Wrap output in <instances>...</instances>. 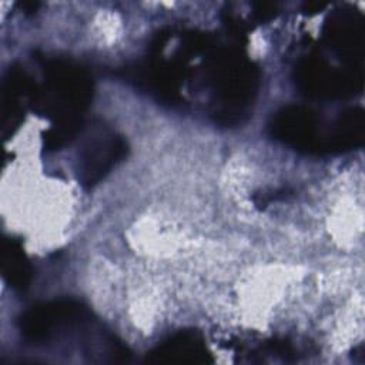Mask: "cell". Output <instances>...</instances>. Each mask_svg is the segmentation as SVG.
<instances>
[{"label":"cell","mask_w":365,"mask_h":365,"mask_svg":"<svg viewBox=\"0 0 365 365\" xmlns=\"http://www.w3.org/2000/svg\"><path fill=\"white\" fill-rule=\"evenodd\" d=\"M43 73L44 81L36 84L30 108L50 120V127L43 134V147L46 151H56L80 134L94 81L87 68L63 58L44 60Z\"/></svg>","instance_id":"1"},{"label":"cell","mask_w":365,"mask_h":365,"mask_svg":"<svg viewBox=\"0 0 365 365\" xmlns=\"http://www.w3.org/2000/svg\"><path fill=\"white\" fill-rule=\"evenodd\" d=\"M205 66L211 90L210 115L224 127L244 123L259 90L258 67L237 47L212 46Z\"/></svg>","instance_id":"2"},{"label":"cell","mask_w":365,"mask_h":365,"mask_svg":"<svg viewBox=\"0 0 365 365\" xmlns=\"http://www.w3.org/2000/svg\"><path fill=\"white\" fill-rule=\"evenodd\" d=\"M298 90L311 98L336 100L352 97L364 88V68L332 66L324 57H302L292 73Z\"/></svg>","instance_id":"3"},{"label":"cell","mask_w":365,"mask_h":365,"mask_svg":"<svg viewBox=\"0 0 365 365\" xmlns=\"http://www.w3.org/2000/svg\"><path fill=\"white\" fill-rule=\"evenodd\" d=\"M91 312L77 299L63 298L38 304L27 309L19 319V331L24 341L41 344L60 332L88 322Z\"/></svg>","instance_id":"4"},{"label":"cell","mask_w":365,"mask_h":365,"mask_svg":"<svg viewBox=\"0 0 365 365\" xmlns=\"http://www.w3.org/2000/svg\"><path fill=\"white\" fill-rule=\"evenodd\" d=\"M121 76L163 103L178 104L182 101L181 87L188 76L187 60L178 54L174 58L150 54L148 60L124 67Z\"/></svg>","instance_id":"5"},{"label":"cell","mask_w":365,"mask_h":365,"mask_svg":"<svg viewBox=\"0 0 365 365\" xmlns=\"http://www.w3.org/2000/svg\"><path fill=\"white\" fill-rule=\"evenodd\" d=\"M269 135L305 154H318L324 128L318 114L307 106L288 104L279 108L268 123Z\"/></svg>","instance_id":"6"},{"label":"cell","mask_w":365,"mask_h":365,"mask_svg":"<svg viewBox=\"0 0 365 365\" xmlns=\"http://www.w3.org/2000/svg\"><path fill=\"white\" fill-rule=\"evenodd\" d=\"M325 44L344 66L364 68V16L354 7L332 11L322 27Z\"/></svg>","instance_id":"7"},{"label":"cell","mask_w":365,"mask_h":365,"mask_svg":"<svg viewBox=\"0 0 365 365\" xmlns=\"http://www.w3.org/2000/svg\"><path fill=\"white\" fill-rule=\"evenodd\" d=\"M127 140L115 133H103L93 137L78 155L77 174L84 188H93L125 158Z\"/></svg>","instance_id":"8"},{"label":"cell","mask_w":365,"mask_h":365,"mask_svg":"<svg viewBox=\"0 0 365 365\" xmlns=\"http://www.w3.org/2000/svg\"><path fill=\"white\" fill-rule=\"evenodd\" d=\"M37 81L21 67H10L1 88V134L10 138L24 120V111L30 107V100Z\"/></svg>","instance_id":"9"},{"label":"cell","mask_w":365,"mask_h":365,"mask_svg":"<svg viewBox=\"0 0 365 365\" xmlns=\"http://www.w3.org/2000/svg\"><path fill=\"white\" fill-rule=\"evenodd\" d=\"M145 361L150 364L201 365L211 364L214 359L202 335L197 329H184L154 348Z\"/></svg>","instance_id":"10"},{"label":"cell","mask_w":365,"mask_h":365,"mask_svg":"<svg viewBox=\"0 0 365 365\" xmlns=\"http://www.w3.org/2000/svg\"><path fill=\"white\" fill-rule=\"evenodd\" d=\"M365 141V113L361 107L346 108L324 133L319 155L346 153Z\"/></svg>","instance_id":"11"},{"label":"cell","mask_w":365,"mask_h":365,"mask_svg":"<svg viewBox=\"0 0 365 365\" xmlns=\"http://www.w3.org/2000/svg\"><path fill=\"white\" fill-rule=\"evenodd\" d=\"M1 275L7 285L16 291H26L31 284L33 267L19 240L3 238Z\"/></svg>","instance_id":"12"},{"label":"cell","mask_w":365,"mask_h":365,"mask_svg":"<svg viewBox=\"0 0 365 365\" xmlns=\"http://www.w3.org/2000/svg\"><path fill=\"white\" fill-rule=\"evenodd\" d=\"M254 19L257 23H265L275 17L277 4L275 3H254Z\"/></svg>","instance_id":"13"},{"label":"cell","mask_w":365,"mask_h":365,"mask_svg":"<svg viewBox=\"0 0 365 365\" xmlns=\"http://www.w3.org/2000/svg\"><path fill=\"white\" fill-rule=\"evenodd\" d=\"M292 192L287 188H281V190H274L269 192H261L254 195V202L258 207H265L267 204L272 202V201H278V200H285L288 195H291Z\"/></svg>","instance_id":"14"},{"label":"cell","mask_w":365,"mask_h":365,"mask_svg":"<svg viewBox=\"0 0 365 365\" xmlns=\"http://www.w3.org/2000/svg\"><path fill=\"white\" fill-rule=\"evenodd\" d=\"M328 6V3L327 1H317V0H311V1H308V3H305V6H304V11L305 13H309V14H315V13H318V11H321V10H324L325 7Z\"/></svg>","instance_id":"15"},{"label":"cell","mask_w":365,"mask_h":365,"mask_svg":"<svg viewBox=\"0 0 365 365\" xmlns=\"http://www.w3.org/2000/svg\"><path fill=\"white\" fill-rule=\"evenodd\" d=\"M19 6L24 13H34L40 7V3L38 1H20Z\"/></svg>","instance_id":"16"}]
</instances>
